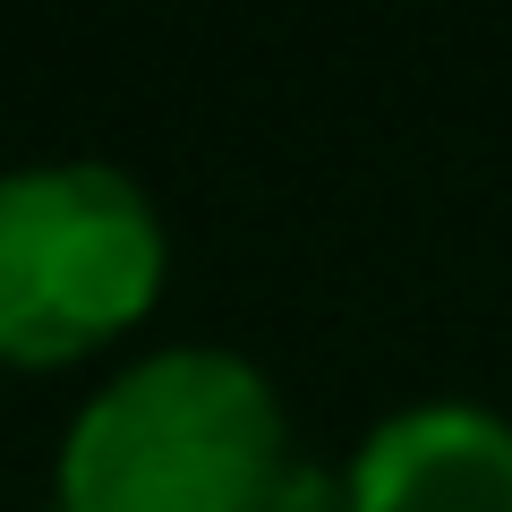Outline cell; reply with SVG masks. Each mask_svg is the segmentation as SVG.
<instances>
[{"label":"cell","instance_id":"cell-1","mask_svg":"<svg viewBox=\"0 0 512 512\" xmlns=\"http://www.w3.org/2000/svg\"><path fill=\"white\" fill-rule=\"evenodd\" d=\"M282 478L274 384L214 342L120 367L60 444V512H274Z\"/></svg>","mask_w":512,"mask_h":512},{"label":"cell","instance_id":"cell-2","mask_svg":"<svg viewBox=\"0 0 512 512\" xmlns=\"http://www.w3.org/2000/svg\"><path fill=\"white\" fill-rule=\"evenodd\" d=\"M163 291L154 197L111 163L0 171V359L60 367L128 333Z\"/></svg>","mask_w":512,"mask_h":512},{"label":"cell","instance_id":"cell-3","mask_svg":"<svg viewBox=\"0 0 512 512\" xmlns=\"http://www.w3.org/2000/svg\"><path fill=\"white\" fill-rule=\"evenodd\" d=\"M342 487L350 512H512V419L487 402L393 410Z\"/></svg>","mask_w":512,"mask_h":512},{"label":"cell","instance_id":"cell-4","mask_svg":"<svg viewBox=\"0 0 512 512\" xmlns=\"http://www.w3.org/2000/svg\"><path fill=\"white\" fill-rule=\"evenodd\" d=\"M274 512H350V487H333L325 470H308V461H291V478H282Z\"/></svg>","mask_w":512,"mask_h":512}]
</instances>
